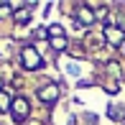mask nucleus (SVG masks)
<instances>
[{
    "instance_id": "obj_1",
    "label": "nucleus",
    "mask_w": 125,
    "mask_h": 125,
    "mask_svg": "<svg viewBox=\"0 0 125 125\" xmlns=\"http://www.w3.org/2000/svg\"><path fill=\"white\" fill-rule=\"evenodd\" d=\"M10 110H13V117L15 120H26V115H28V102L23 100V97H15L13 100V107H10Z\"/></svg>"
},
{
    "instance_id": "obj_2",
    "label": "nucleus",
    "mask_w": 125,
    "mask_h": 125,
    "mask_svg": "<svg viewBox=\"0 0 125 125\" xmlns=\"http://www.w3.org/2000/svg\"><path fill=\"white\" fill-rule=\"evenodd\" d=\"M23 66H26V69H36V66H41V56H38L33 49H23Z\"/></svg>"
},
{
    "instance_id": "obj_3",
    "label": "nucleus",
    "mask_w": 125,
    "mask_h": 125,
    "mask_svg": "<svg viewBox=\"0 0 125 125\" xmlns=\"http://www.w3.org/2000/svg\"><path fill=\"white\" fill-rule=\"evenodd\" d=\"M56 94H59V89H56V87H43V89H41V100H43V102H54Z\"/></svg>"
},
{
    "instance_id": "obj_4",
    "label": "nucleus",
    "mask_w": 125,
    "mask_h": 125,
    "mask_svg": "<svg viewBox=\"0 0 125 125\" xmlns=\"http://www.w3.org/2000/svg\"><path fill=\"white\" fill-rule=\"evenodd\" d=\"M51 46H54V49H59V51H61V49H64V46H66V38H64V36H59V38H51Z\"/></svg>"
},
{
    "instance_id": "obj_5",
    "label": "nucleus",
    "mask_w": 125,
    "mask_h": 125,
    "mask_svg": "<svg viewBox=\"0 0 125 125\" xmlns=\"http://www.w3.org/2000/svg\"><path fill=\"white\" fill-rule=\"evenodd\" d=\"M79 21H84V23H92V21H94V15L89 13V10H79Z\"/></svg>"
},
{
    "instance_id": "obj_6",
    "label": "nucleus",
    "mask_w": 125,
    "mask_h": 125,
    "mask_svg": "<svg viewBox=\"0 0 125 125\" xmlns=\"http://www.w3.org/2000/svg\"><path fill=\"white\" fill-rule=\"evenodd\" d=\"M110 33V41L112 43H120V38H123V31H107Z\"/></svg>"
},
{
    "instance_id": "obj_7",
    "label": "nucleus",
    "mask_w": 125,
    "mask_h": 125,
    "mask_svg": "<svg viewBox=\"0 0 125 125\" xmlns=\"http://www.w3.org/2000/svg\"><path fill=\"white\" fill-rule=\"evenodd\" d=\"M28 18H31V15H28V10H18V15H15V21H18V23H26Z\"/></svg>"
},
{
    "instance_id": "obj_8",
    "label": "nucleus",
    "mask_w": 125,
    "mask_h": 125,
    "mask_svg": "<svg viewBox=\"0 0 125 125\" xmlns=\"http://www.w3.org/2000/svg\"><path fill=\"white\" fill-rule=\"evenodd\" d=\"M8 92H0V110H5V107H8Z\"/></svg>"
}]
</instances>
